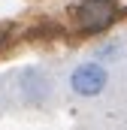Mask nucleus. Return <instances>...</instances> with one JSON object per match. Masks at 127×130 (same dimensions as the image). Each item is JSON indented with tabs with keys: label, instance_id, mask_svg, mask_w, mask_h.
<instances>
[{
	"label": "nucleus",
	"instance_id": "obj_2",
	"mask_svg": "<svg viewBox=\"0 0 127 130\" xmlns=\"http://www.w3.org/2000/svg\"><path fill=\"white\" fill-rule=\"evenodd\" d=\"M106 85H109V70L97 61H82L70 73V91L76 97H85V100L97 97V94L106 91Z\"/></svg>",
	"mask_w": 127,
	"mask_h": 130
},
{
	"label": "nucleus",
	"instance_id": "obj_4",
	"mask_svg": "<svg viewBox=\"0 0 127 130\" xmlns=\"http://www.w3.org/2000/svg\"><path fill=\"white\" fill-rule=\"evenodd\" d=\"M124 58V45L115 39V42H103V45H97L94 48V61L97 64H115V61H121Z\"/></svg>",
	"mask_w": 127,
	"mask_h": 130
},
{
	"label": "nucleus",
	"instance_id": "obj_1",
	"mask_svg": "<svg viewBox=\"0 0 127 130\" xmlns=\"http://www.w3.org/2000/svg\"><path fill=\"white\" fill-rule=\"evenodd\" d=\"M118 15L115 0H79L73 6V24L82 33H100L106 30Z\"/></svg>",
	"mask_w": 127,
	"mask_h": 130
},
{
	"label": "nucleus",
	"instance_id": "obj_3",
	"mask_svg": "<svg viewBox=\"0 0 127 130\" xmlns=\"http://www.w3.org/2000/svg\"><path fill=\"white\" fill-rule=\"evenodd\" d=\"M18 91L27 103H42L52 97V79L45 70H24L18 73Z\"/></svg>",
	"mask_w": 127,
	"mask_h": 130
}]
</instances>
